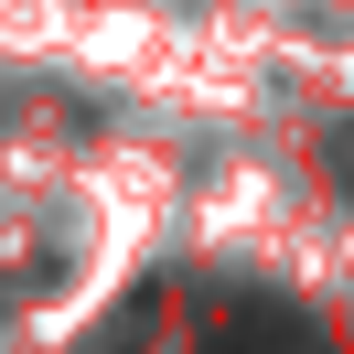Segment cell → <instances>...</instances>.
Returning a JSON list of instances; mask_svg holds the SVG:
<instances>
[{
  "label": "cell",
  "mask_w": 354,
  "mask_h": 354,
  "mask_svg": "<svg viewBox=\"0 0 354 354\" xmlns=\"http://www.w3.org/2000/svg\"><path fill=\"white\" fill-rule=\"evenodd\" d=\"M258 344H311L290 301H236V322H204V354H258Z\"/></svg>",
  "instance_id": "cell-1"
}]
</instances>
